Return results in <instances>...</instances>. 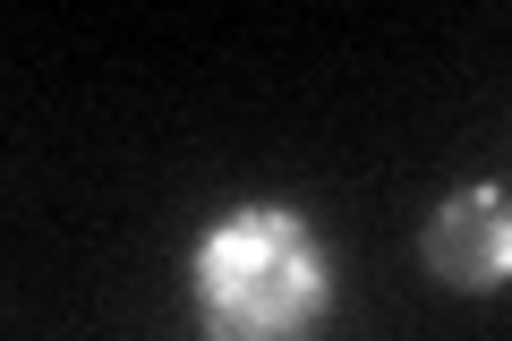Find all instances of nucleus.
Here are the masks:
<instances>
[{"label": "nucleus", "instance_id": "1", "mask_svg": "<svg viewBox=\"0 0 512 341\" xmlns=\"http://www.w3.org/2000/svg\"><path fill=\"white\" fill-rule=\"evenodd\" d=\"M333 307V256L291 205H239L197 248L205 341H316Z\"/></svg>", "mask_w": 512, "mask_h": 341}, {"label": "nucleus", "instance_id": "2", "mask_svg": "<svg viewBox=\"0 0 512 341\" xmlns=\"http://www.w3.org/2000/svg\"><path fill=\"white\" fill-rule=\"evenodd\" d=\"M427 273H436L444 290H470V299H487V290L512 282V197L504 188H453V197L427 214V239H419Z\"/></svg>", "mask_w": 512, "mask_h": 341}]
</instances>
